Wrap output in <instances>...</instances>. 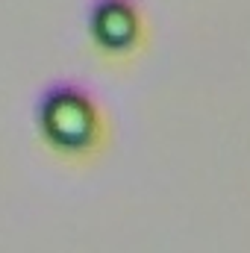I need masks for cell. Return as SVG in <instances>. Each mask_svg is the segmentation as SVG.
Wrapping results in <instances>:
<instances>
[{
	"label": "cell",
	"mask_w": 250,
	"mask_h": 253,
	"mask_svg": "<svg viewBox=\"0 0 250 253\" xmlns=\"http://www.w3.org/2000/svg\"><path fill=\"white\" fill-rule=\"evenodd\" d=\"M39 141L65 162H88L106 147V115L94 91L77 80L47 83L33 106Z\"/></svg>",
	"instance_id": "cell-1"
},
{
	"label": "cell",
	"mask_w": 250,
	"mask_h": 253,
	"mask_svg": "<svg viewBox=\"0 0 250 253\" xmlns=\"http://www.w3.org/2000/svg\"><path fill=\"white\" fill-rule=\"evenodd\" d=\"M91 47L112 62L132 59L147 39V24L135 0H91L85 9Z\"/></svg>",
	"instance_id": "cell-2"
}]
</instances>
